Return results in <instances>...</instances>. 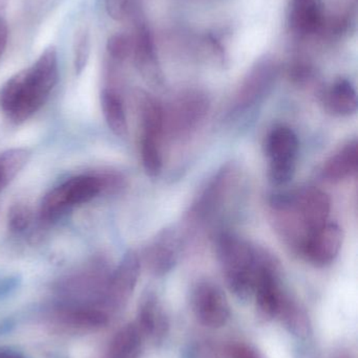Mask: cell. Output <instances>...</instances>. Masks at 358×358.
Segmentation results:
<instances>
[{"instance_id": "6da1fadb", "label": "cell", "mask_w": 358, "mask_h": 358, "mask_svg": "<svg viewBox=\"0 0 358 358\" xmlns=\"http://www.w3.org/2000/svg\"><path fill=\"white\" fill-rule=\"evenodd\" d=\"M269 206L275 231L296 255L313 234L329 222L331 212L329 195L315 187L273 194Z\"/></svg>"}, {"instance_id": "7a4b0ae2", "label": "cell", "mask_w": 358, "mask_h": 358, "mask_svg": "<svg viewBox=\"0 0 358 358\" xmlns=\"http://www.w3.org/2000/svg\"><path fill=\"white\" fill-rule=\"evenodd\" d=\"M58 77V54L50 45L31 67L19 71L2 85L0 109L14 123H23L46 102Z\"/></svg>"}, {"instance_id": "3957f363", "label": "cell", "mask_w": 358, "mask_h": 358, "mask_svg": "<svg viewBox=\"0 0 358 358\" xmlns=\"http://www.w3.org/2000/svg\"><path fill=\"white\" fill-rule=\"evenodd\" d=\"M214 246L229 290L240 301L250 300L261 267L273 254L229 231L219 234Z\"/></svg>"}, {"instance_id": "277c9868", "label": "cell", "mask_w": 358, "mask_h": 358, "mask_svg": "<svg viewBox=\"0 0 358 358\" xmlns=\"http://www.w3.org/2000/svg\"><path fill=\"white\" fill-rule=\"evenodd\" d=\"M120 176H78L67 179L50 189L40 206V219L52 222L75 206L96 198L105 189H117L123 185Z\"/></svg>"}, {"instance_id": "5b68a950", "label": "cell", "mask_w": 358, "mask_h": 358, "mask_svg": "<svg viewBox=\"0 0 358 358\" xmlns=\"http://www.w3.org/2000/svg\"><path fill=\"white\" fill-rule=\"evenodd\" d=\"M209 109V98L201 90L180 92L163 105L165 138L172 141L189 138L205 120Z\"/></svg>"}, {"instance_id": "8992f818", "label": "cell", "mask_w": 358, "mask_h": 358, "mask_svg": "<svg viewBox=\"0 0 358 358\" xmlns=\"http://www.w3.org/2000/svg\"><path fill=\"white\" fill-rule=\"evenodd\" d=\"M264 148L268 159L269 180L277 187L288 185L296 176L298 165V134L289 126H275L266 136Z\"/></svg>"}, {"instance_id": "52a82bcc", "label": "cell", "mask_w": 358, "mask_h": 358, "mask_svg": "<svg viewBox=\"0 0 358 358\" xmlns=\"http://www.w3.org/2000/svg\"><path fill=\"white\" fill-rule=\"evenodd\" d=\"M240 180V169L235 163L223 165L206 183L189 208V220L205 223L212 220L228 202Z\"/></svg>"}, {"instance_id": "ba28073f", "label": "cell", "mask_w": 358, "mask_h": 358, "mask_svg": "<svg viewBox=\"0 0 358 358\" xmlns=\"http://www.w3.org/2000/svg\"><path fill=\"white\" fill-rule=\"evenodd\" d=\"M279 73V64L273 59H264L256 63L235 92L229 115H241L260 103L270 92Z\"/></svg>"}, {"instance_id": "9c48e42d", "label": "cell", "mask_w": 358, "mask_h": 358, "mask_svg": "<svg viewBox=\"0 0 358 358\" xmlns=\"http://www.w3.org/2000/svg\"><path fill=\"white\" fill-rule=\"evenodd\" d=\"M140 256L130 250L111 271L103 296L102 307L109 315L121 310L134 294L141 273Z\"/></svg>"}, {"instance_id": "30bf717a", "label": "cell", "mask_w": 358, "mask_h": 358, "mask_svg": "<svg viewBox=\"0 0 358 358\" xmlns=\"http://www.w3.org/2000/svg\"><path fill=\"white\" fill-rule=\"evenodd\" d=\"M191 307L198 321L212 329L226 325L230 317L226 294L220 286L208 280L200 281L193 288Z\"/></svg>"}, {"instance_id": "8fae6325", "label": "cell", "mask_w": 358, "mask_h": 358, "mask_svg": "<svg viewBox=\"0 0 358 358\" xmlns=\"http://www.w3.org/2000/svg\"><path fill=\"white\" fill-rule=\"evenodd\" d=\"M182 237L174 229H164L143 250L141 263L156 277L167 275L180 258Z\"/></svg>"}, {"instance_id": "7c38bea8", "label": "cell", "mask_w": 358, "mask_h": 358, "mask_svg": "<svg viewBox=\"0 0 358 358\" xmlns=\"http://www.w3.org/2000/svg\"><path fill=\"white\" fill-rule=\"evenodd\" d=\"M343 241L344 234L342 227L338 223L329 221L311 236L298 256L313 266H328L338 258Z\"/></svg>"}, {"instance_id": "4fadbf2b", "label": "cell", "mask_w": 358, "mask_h": 358, "mask_svg": "<svg viewBox=\"0 0 358 358\" xmlns=\"http://www.w3.org/2000/svg\"><path fill=\"white\" fill-rule=\"evenodd\" d=\"M53 323L73 330H96L109 323L111 315L100 307L62 303L53 309Z\"/></svg>"}, {"instance_id": "5bb4252c", "label": "cell", "mask_w": 358, "mask_h": 358, "mask_svg": "<svg viewBox=\"0 0 358 358\" xmlns=\"http://www.w3.org/2000/svg\"><path fill=\"white\" fill-rule=\"evenodd\" d=\"M141 334L156 344L163 343L170 331V319L160 301L153 292L143 294L139 302L137 323Z\"/></svg>"}, {"instance_id": "9a60e30c", "label": "cell", "mask_w": 358, "mask_h": 358, "mask_svg": "<svg viewBox=\"0 0 358 358\" xmlns=\"http://www.w3.org/2000/svg\"><path fill=\"white\" fill-rule=\"evenodd\" d=\"M323 101L326 110L336 117H347L357 113V90L349 80H336L324 94Z\"/></svg>"}, {"instance_id": "2e32d148", "label": "cell", "mask_w": 358, "mask_h": 358, "mask_svg": "<svg viewBox=\"0 0 358 358\" xmlns=\"http://www.w3.org/2000/svg\"><path fill=\"white\" fill-rule=\"evenodd\" d=\"M289 24L301 36L317 33L323 24L321 0H292Z\"/></svg>"}, {"instance_id": "e0dca14e", "label": "cell", "mask_w": 358, "mask_h": 358, "mask_svg": "<svg viewBox=\"0 0 358 358\" xmlns=\"http://www.w3.org/2000/svg\"><path fill=\"white\" fill-rule=\"evenodd\" d=\"M357 166V141H349L324 164L322 176L330 182H340L354 176Z\"/></svg>"}, {"instance_id": "ac0fdd59", "label": "cell", "mask_w": 358, "mask_h": 358, "mask_svg": "<svg viewBox=\"0 0 358 358\" xmlns=\"http://www.w3.org/2000/svg\"><path fill=\"white\" fill-rule=\"evenodd\" d=\"M132 57L143 76L151 81H159L160 69L156 58L155 48L149 29L139 25L132 37Z\"/></svg>"}, {"instance_id": "d6986e66", "label": "cell", "mask_w": 358, "mask_h": 358, "mask_svg": "<svg viewBox=\"0 0 358 358\" xmlns=\"http://www.w3.org/2000/svg\"><path fill=\"white\" fill-rule=\"evenodd\" d=\"M277 319L292 336L300 338H306L310 336V317L306 309L290 294H286L284 296Z\"/></svg>"}, {"instance_id": "ffe728a7", "label": "cell", "mask_w": 358, "mask_h": 358, "mask_svg": "<svg viewBox=\"0 0 358 358\" xmlns=\"http://www.w3.org/2000/svg\"><path fill=\"white\" fill-rule=\"evenodd\" d=\"M101 107L109 129L119 138H125L128 124L121 94L113 88H105L101 94Z\"/></svg>"}, {"instance_id": "44dd1931", "label": "cell", "mask_w": 358, "mask_h": 358, "mask_svg": "<svg viewBox=\"0 0 358 358\" xmlns=\"http://www.w3.org/2000/svg\"><path fill=\"white\" fill-rule=\"evenodd\" d=\"M143 338L136 324L123 326L111 340L106 358H139Z\"/></svg>"}, {"instance_id": "7402d4cb", "label": "cell", "mask_w": 358, "mask_h": 358, "mask_svg": "<svg viewBox=\"0 0 358 358\" xmlns=\"http://www.w3.org/2000/svg\"><path fill=\"white\" fill-rule=\"evenodd\" d=\"M29 159L27 149L14 148L0 153V192L18 176Z\"/></svg>"}, {"instance_id": "603a6c76", "label": "cell", "mask_w": 358, "mask_h": 358, "mask_svg": "<svg viewBox=\"0 0 358 358\" xmlns=\"http://www.w3.org/2000/svg\"><path fill=\"white\" fill-rule=\"evenodd\" d=\"M74 52L76 73H81L88 64L90 52V37L88 29H82L78 31L74 43Z\"/></svg>"}, {"instance_id": "cb8c5ba5", "label": "cell", "mask_w": 358, "mask_h": 358, "mask_svg": "<svg viewBox=\"0 0 358 358\" xmlns=\"http://www.w3.org/2000/svg\"><path fill=\"white\" fill-rule=\"evenodd\" d=\"M106 48L109 56L113 60L119 61V62L126 60L132 56V37L123 35V34L111 36L107 41Z\"/></svg>"}, {"instance_id": "d4e9b609", "label": "cell", "mask_w": 358, "mask_h": 358, "mask_svg": "<svg viewBox=\"0 0 358 358\" xmlns=\"http://www.w3.org/2000/svg\"><path fill=\"white\" fill-rule=\"evenodd\" d=\"M31 218L29 206L22 203L15 204L8 212V227L14 231H25L29 227Z\"/></svg>"}, {"instance_id": "484cf974", "label": "cell", "mask_w": 358, "mask_h": 358, "mask_svg": "<svg viewBox=\"0 0 358 358\" xmlns=\"http://www.w3.org/2000/svg\"><path fill=\"white\" fill-rule=\"evenodd\" d=\"M104 3L109 16L120 21L130 15L134 0H104Z\"/></svg>"}, {"instance_id": "4316f807", "label": "cell", "mask_w": 358, "mask_h": 358, "mask_svg": "<svg viewBox=\"0 0 358 358\" xmlns=\"http://www.w3.org/2000/svg\"><path fill=\"white\" fill-rule=\"evenodd\" d=\"M225 353L228 358H263L254 347L242 342H231L225 348Z\"/></svg>"}, {"instance_id": "83f0119b", "label": "cell", "mask_w": 358, "mask_h": 358, "mask_svg": "<svg viewBox=\"0 0 358 358\" xmlns=\"http://www.w3.org/2000/svg\"><path fill=\"white\" fill-rule=\"evenodd\" d=\"M8 25H6V20L0 16V58H1L4 50H6V43H8Z\"/></svg>"}, {"instance_id": "f1b7e54d", "label": "cell", "mask_w": 358, "mask_h": 358, "mask_svg": "<svg viewBox=\"0 0 358 358\" xmlns=\"http://www.w3.org/2000/svg\"><path fill=\"white\" fill-rule=\"evenodd\" d=\"M0 358H27L21 353L8 348H0Z\"/></svg>"}, {"instance_id": "f546056e", "label": "cell", "mask_w": 358, "mask_h": 358, "mask_svg": "<svg viewBox=\"0 0 358 358\" xmlns=\"http://www.w3.org/2000/svg\"><path fill=\"white\" fill-rule=\"evenodd\" d=\"M338 358H350L348 357V355H340V357H338Z\"/></svg>"}]
</instances>
